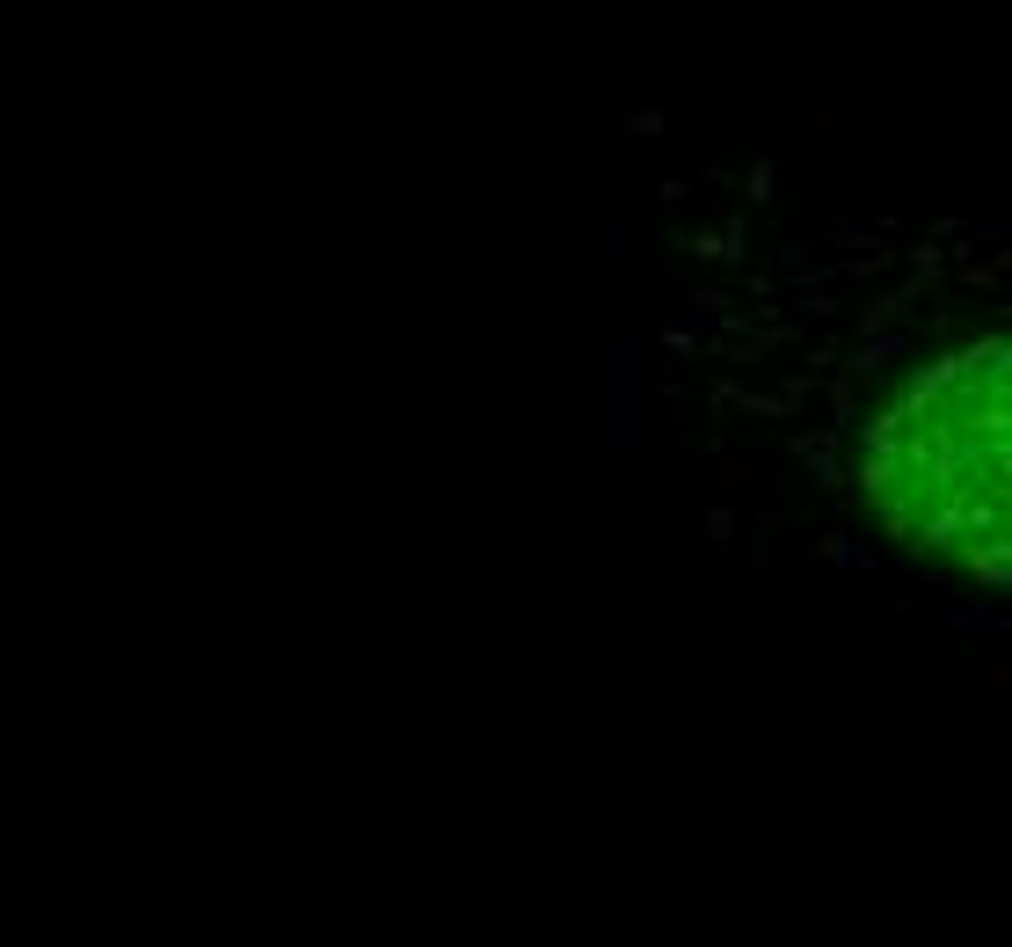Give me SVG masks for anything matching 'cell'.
Returning a JSON list of instances; mask_svg holds the SVG:
<instances>
[{"mask_svg": "<svg viewBox=\"0 0 1012 947\" xmlns=\"http://www.w3.org/2000/svg\"><path fill=\"white\" fill-rule=\"evenodd\" d=\"M605 438L619 445V452H641L648 445V357H641V343H612L605 351Z\"/></svg>", "mask_w": 1012, "mask_h": 947, "instance_id": "cell-1", "label": "cell"}, {"mask_svg": "<svg viewBox=\"0 0 1012 947\" xmlns=\"http://www.w3.org/2000/svg\"><path fill=\"white\" fill-rule=\"evenodd\" d=\"M794 124H802V139L816 146V154H831V139H838V110L816 103V110H794Z\"/></svg>", "mask_w": 1012, "mask_h": 947, "instance_id": "cell-2", "label": "cell"}, {"mask_svg": "<svg viewBox=\"0 0 1012 947\" xmlns=\"http://www.w3.org/2000/svg\"><path fill=\"white\" fill-rule=\"evenodd\" d=\"M743 190H751V205H765V197H772V168H765V160L751 168V183H743Z\"/></svg>", "mask_w": 1012, "mask_h": 947, "instance_id": "cell-3", "label": "cell"}]
</instances>
